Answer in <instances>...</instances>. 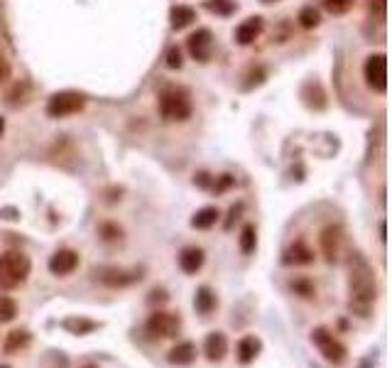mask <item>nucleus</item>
Instances as JSON below:
<instances>
[{
	"label": "nucleus",
	"mask_w": 392,
	"mask_h": 368,
	"mask_svg": "<svg viewBox=\"0 0 392 368\" xmlns=\"http://www.w3.org/2000/svg\"><path fill=\"white\" fill-rule=\"evenodd\" d=\"M377 300V280L373 265L361 253L348 258V310L358 317H370Z\"/></svg>",
	"instance_id": "1"
},
{
	"label": "nucleus",
	"mask_w": 392,
	"mask_h": 368,
	"mask_svg": "<svg viewBox=\"0 0 392 368\" xmlns=\"http://www.w3.org/2000/svg\"><path fill=\"white\" fill-rule=\"evenodd\" d=\"M32 263L20 250H8L0 255V290H17L30 278Z\"/></svg>",
	"instance_id": "2"
},
{
	"label": "nucleus",
	"mask_w": 392,
	"mask_h": 368,
	"mask_svg": "<svg viewBox=\"0 0 392 368\" xmlns=\"http://www.w3.org/2000/svg\"><path fill=\"white\" fill-rule=\"evenodd\" d=\"M160 113L170 123H181L191 115V96L184 86H165L160 94Z\"/></svg>",
	"instance_id": "3"
},
{
	"label": "nucleus",
	"mask_w": 392,
	"mask_h": 368,
	"mask_svg": "<svg viewBox=\"0 0 392 368\" xmlns=\"http://www.w3.org/2000/svg\"><path fill=\"white\" fill-rule=\"evenodd\" d=\"M311 344L319 349V353L331 363V366H341V363H346V358H348L346 344L338 342L329 329L316 327L314 332H311Z\"/></svg>",
	"instance_id": "4"
},
{
	"label": "nucleus",
	"mask_w": 392,
	"mask_h": 368,
	"mask_svg": "<svg viewBox=\"0 0 392 368\" xmlns=\"http://www.w3.org/2000/svg\"><path fill=\"white\" fill-rule=\"evenodd\" d=\"M86 106V96L81 91H57L47 101V115L49 118H69V115L79 113Z\"/></svg>",
	"instance_id": "5"
},
{
	"label": "nucleus",
	"mask_w": 392,
	"mask_h": 368,
	"mask_svg": "<svg viewBox=\"0 0 392 368\" xmlns=\"http://www.w3.org/2000/svg\"><path fill=\"white\" fill-rule=\"evenodd\" d=\"M147 334H152L155 339H172L179 334L181 329V317L174 312H165V310H155L147 317Z\"/></svg>",
	"instance_id": "6"
},
{
	"label": "nucleus",
	"mask_w": 392,
	"mask_h": 368,
	"mask_svg": "<svg viewBox=\"0 0 392 368\" xmlns=\"http://www.w3.org/2000/svg\"><path fill=\"white\" fill-rule=\"evenodd\" d=\"M363 77L366 83L377 91V94H385L387 91V57L385 54H370L363 64Z\"/></svg>",
	"instance_id": "7"
},
{
	"label": "nucleus",
	"mask_w": 392,
	"mask_h": 368,
	"mask_svg": "<svg viewBox=\"0 0 392 368\" xmlns=\"http://www.w3.org/2000/svg\"><path fill=\"white\" fill-rule=\"evenodd\" d=\"M96 278L101 285L111 287V290H120V287H130L142 280V273H140V270H125V268H101V270H96Z\"/></svg>",
	"instance_id": "8"
},
{
	"label": "nucleus",
	"mask_w": 392,
	"mask_h": 368,
	"mask_svg": "<svg viewBox=\"0 0 392 368\" xmlns=\"http://www.w3.org/2000/svg\"><path fill=\"white\" fill-rule=\"evenodd\" d=\"M186 49H189V54L196 59V62H209V59H211V52H213L211 30L202 27V30H196L194 35H189V40H186Z\"/></svg>",
	"instance_id": "9"
},
{
	"label": "nucleus",
	"mask_w": 392,
	"mask_h": 368,
	"mask_svg": "<svg viewBox=\"0 0 392 368\" xmlns=\"http://www.w3.org/2000/svg\"><path fill=\"white\" fill-rule=\"evenodd\" d=\"M47 268H49V273L52 275H57V278H67V275H72L74 270L79 268V253L72 248L57 250V253L49 258Z\"/></svg>",
	"instance_id": "10"
},
{
	"label": "nucleus",
	"mask_w": 392,
	"mask_h": 368,
	"mask_svg": "<svg viewBox=\"0 0 392 368\" xmlns=\"http://www.w3.org/2000/svg\"><path fill=\"white\" fill-rule=\"evenodd\" d=\"M321 241V250H324L326 263H336L341 253V243H343V231L338 226H326L319 236Z\"/></svg>",
	"instance_id": "11"
},
{
	"label": "nucleus",
	"mask_w": 392,
	"mask_h": 368,
	"mask_svg": "<svg viewBox=\"0 0 392 368\" xmlns=\"http://www.w3.org/2000/svg\"><path fill=\"white\" fill-rule=\"evenodd\" d=\"M260 351H263V342L255 334H245L236 346V358L240 366H248L260 356Z\"/></svg>",
	"instance_id": "12"
},
{
	"label": "nucleus",
	"mask_w": 392,
	"mask_h": 368,
	"mask_svg": "<svg viewBox=\"0 0 392 368\" xmlns=\"http://www.w3.org/2000/svg\"><path fill=\"white\" fill-rule=\"evenodd\" d=\"M263 30H265L263 17H260V15L248 17L245 22H240V25H238L236 42H238V45H243V47H248V45H253V42L258 40L260 35H263Z\"/></svg>",
	"instance_id": "13"
},
{
	"label": "nucleus",
	"mask_w": 392,
	"mask_h": 368,
	"mask_svg": "<svg viewBox=\"0 0 392 368\" xmlns=\"http://www.w3.org/2000/svg\"><path fill=\"white\" fill-rule=\"evenodd\" d=\"M228 353V339L223 332H211L204 342V356L211 363H221Z\"/></svg>",
	"instance_id": "14"
},
{
	"label": "nucleus",
	"mask_w": 392,
	"mask_h": 368,
	"mask_svg": "<svg viewBox=\"0 0 392 368\" xmlns=\"http://www.w3.org/2000/svg\"><path fill=\"white\" fill-rule=\"evenodd\" d=\"M314 250L304 243V241H294L287 250H284V265H311L314 263Z\"/></svg>",
	"instance_id": "15"
},
{
	"label": "nucleus",
	"mask_w": 392,
	"mask_h": 368,
	"mask_svg": "<svg viewBox=\"0 0 392 368\" xmlns=\"http://www.w3.org/2000/svg\"><path fill=\"white\" fill-rule=\"evenodd\" d=\"M204 260H206V255H204L202 248H196V246H186V248L179 253V268L184 270L186 275H196L199 270H202Z\"/></svg>",
	"instance_id": "16"
},
{
	"label": "nucleus",
	"mask_w": 392,
	"mask_h": 368,
	"mask_svg": "<svg viewBox=\"0 0 392 368\" xmlns=\"http://www.w3.org/2000/svg\"><path fill=\"white\" fill-rule=\"evenodd\" d=\"M98 327H101V324H98V321H93V319H86V317H79V314H74V317H67V319L62 321V329H64V332L74 334V337H86V334L96 332Z\"/></svg>",
	"instance_id": "17"
},
{
	"label": "nucleus",
	"mask_w": 392,
	"mask_h": 368,
	"mask_svg": "<svg viewBox=\"0 0 392 368\" xmlns=\"http://www.w3.org/2000/svg\"><path fill=\"white\" fill-rule=\"evenodd\" d=\"M30 344H32V334L27 332V329H13V332L6 337V342H3V353L13 356V353L25 351Z\"/></svg>",
	"instance_id": "18"
},
{
	"label": "nucleus",
	"mask_w": 392,
	"mask_h": 368,
	"mask_svg": "<svg viewBox=\"0 0 392 368\" xmlns=\"http://www.w3.org/2000/svg\"><path fill=\"white\" fill-rule=\"evenodd\" d=\"M196 346L191 342H181L177 344L174 349H172L170 353H167V361L172 363V366H191V363L196 361Z\"/></svg>",
	"instance_id": "19"
},
{
	"label": "nucleus",
	"mask_w": 392,
	"mask_h": 368,
	"mask_svg": "<svg viewBox=\"0 0 392 368\" xmlns=\"http://www.w3.org/2000/svg\"><path fill=\"white\" fill-rule=\"evenodd\" d=\"M216 307H218V297H216V292H213L211 287L202 285L199 290H196V295H194V310L199 312V314L209 317L211 312H216Z\"/></svg>",
	"instance_id": "20"
},
{
	"label": "nucleus",
	"mask_w": 392,
	"mask_h": 368,
	"mask_svg": "<svg viewBox=\"0 0 392 368\" xmlns=\"http://www.w3.org/2000/svg\"><path fill=\"white\" fill-rule=\"evenodd\" d=\"M218 216H221V214H218L216 207H204V209H199V211L194 214V218H191V226L199 228V231H206V228L216 226Z\"/></svg>",
	"instance_id": "21"
},
{
	"label": "nucleus",
	"mask_w": 392,
	"mask_h": 368,
	"mask_svg": "<svg viewBox=\"0 0 392 368\" xmlns=\"http://www.w3.org/2000/svg\"><path fill=\"white\" fill-rule=\"evenodd\" d=\"M170 20L174 30H184L186 25H191L196 20V10L191 6H174L170 13Z\"/></svg>",
	"instance_id": "22"
},
{
	"label": "nucleus",
	"mask_w": 392,
	"mask_h": 368,
	"mask_svg": "<svg viewBox=\"0 0 392 368\" xmlns=\"http://www.w3.org/2000/svg\"><path fill=\"white\" fill-rule=\"evenodd\" d=\"M255 248H258V228L253 223H245L240 231V250L245 255H250L255 253Z\"/></svg>",
	"instance_id": "23"
},
{
	"label": "nucleus",
	"mask_w": 392,
	"mask_h": 368,
	"mask_svg": "<svg viewBox=\"0 0 392 368\" xmlns=\"http://www.w3.org/2000/svg\"><path fill=\"white\" fill-rule=\"evenodd\" d=\"M289 287H292L294 295L304 297V300H311V297H316V285L309 280V278H304V275H302V278H294V280L289 282Z\"/></svg>",
	"instance_id": "24"
},
{
	"label": "nucleus",
	"mask_w": 392,
	"mask_h": 368,
	"mask_svg": "<svg viewBox=\"0 0 392 368\" xmlns=\"http://www.w3.org/2000/svg\"><path fill=\"white\" fill-rule=\"evenodd\" d=\"M206 10L216 13L221 17H228L238 10V3L236 0H206Z\"/></svg>",
	"instance_id": "25"
},
{
	"label": "nucleus",
	"mask_w": 392,
	"mask_h": 368,
	"mask_svg": "<svg viewBox=\"0 0 392 368\" xmlns=\"http://www.w3.org/2000/svg\"><path fill=\"white\" fill-rule=\"evenodd\" d=\"M17 317V302L10 295H0V324H8Z\"/></svg>",
	"instance_id": "26"
},
{
	"label": "nucleus",
	"mask_w": 392,
	"mask_h": 368,
	"mask_svg": "<svg viewBox=\"0 0 392 368\" xmlns=\"http://www.w3.org/2000/svg\"><path fill=\"white\" fill-rule=\"evenodd\" d=\"M98 234H101V239L108 241V243H113V241H120V236H123V228L118 226V223H101V228H98Z\"/></svg>",
	"instance_id": "27"
},
{
	"label": "nucleus",
	"mask_w": 392,
	"mask_h": 368,
	"mask_svg": "<svg viewBox=\"0 0 392 368\" xmlns=\"http://www.w3.org/2000/svg\"><path fill=\"white\" fill-rule=\"evenodd\" d=\"M321 3L331 15H343L353 8V0H321Z\"/></svg>",
	"instance_id": "28"
},
{
	"label": "nucleus",
	"mask_w": 392,
	"mask_h": 368,
	"mask_svg": "<svg viewBox=\"0 0 392 368\" xmlns=\"http://www.w3.org/2000/svg\"><path fill=\"white\" fill-rule=\"evenodd\" d=\"M319 22H321L319 10H314V8H304V10L300 13V25L304 27V30H314Z\"/></svg>",
	"instance_id": "29"
},
{
	"label": "nucleus",
	"mask_w": 392,
	"mask_h": 368,
	"mask_svg": "<svg viewBox=\"0 0 392 368\" xmlns=\"http://www.w3.org/2000/svg\"><path fill=\"white\" fill-rule=\"evenodd\" d=\"M368 3V10L373 13V15H377L382 20L385 17V8H387V0H366Z\"/></svg>",
	"instance_id": "30"
},
{
	"label": "nucleus",
	"mask_w": 392,
	"mask_h": 368,
	"mask_svg": "<svg viewBox=\"0 0 392 368\" xmlns=\"http://www.w3.org/2000/svg\"><path fill=\"white\" fill-rule=\"evenodd\" d=\"M167 67H170V69H179L181 67V52H179V47H170V49H167Z\"/></svg>",
	"instance_id": "31"
},
{
	"label": "nucleus",
	"mask_w": 392,
	"mask_h": 368,
	"mask_svg": "<svg viewBox=\"0 0 392 368\" xmlns=\"http://www.w3.org/2000/svg\"><path fill=\"white\" fill-rule=\"evenodd\" d=\"M8 77H10V62H8L3 49H0V83L8 81Z\"/></svg>",
	"instance_id": "32"
},
{
	"label": "nucleus",
	"mask_w": 392,
	"mask_h": 368,
	"mask_svg": "<svg viewBox=\"0 0 392 368\" xmlns=\"http://www.w3.org/2000/svg\"><path fill=\"white\" fill-rule=\"evenodd\" d=\"M240 211H243V204H238V207H233V209H231V218H228V221H226V231L233 226V218H238V214H240Z\"/></svg>",
	"instance_id": "33"
},
{
	"label": "nucleus",
	"mask_w": 392,
	"mask_h": 368,
	"mask_svg": "<svg viewBox=\"0 0 392 368\" xmlns=\"http://www.w3.org/2000/svg\"><path fill=\"white\" fill-rule=\"evenodd\" d=\"M6 133V118H0V135Z\"/></svg>",
	"instance_id": "34"
},
{
	"label": "nucleus",
	"mask_w": 392,
	"mask_h": 368,
	"mask_svg": "<svg viewBox=\"0 0 392 368\" xmlns=\"http://www.w3.org/2000/svg\"><path fill=\"white\" fill-rule=\"evenodd\" d=\"M263 3H277V0H263Z\"/></svg>",
	"instance_id": "35"
},
{
	"label": "nucleus",
	"mask_w": 392,
	"mask_h": 368,
	"mask_svg": "<svg viewBox=\"0 0 392 368\" xmlns=\"http://www.w3.org/2000/svg\"><path fill=\"white\" fill-rule=\"evenodd\" d=\"M83 368H98V366H91V363H88V366H83Z\"/></svg>",
	"instance_id": "36"
},
{
	"label": "nucleus",
	"mask_w": 392,
	"mask_h": 368,
	"mask_svg": "<svg viewBox=\"0 0 392 368\" xmlns=\"http://www.w3.org/2000/svg\"><path fill=\"white\" fill-rule=\"evenodd\" d=\"M0 368H10V366H0Z\"/></svg>",
	"instance_id": "37"
}]
</instances>
